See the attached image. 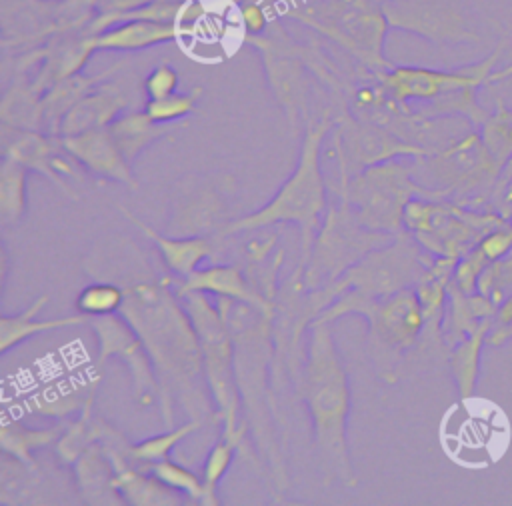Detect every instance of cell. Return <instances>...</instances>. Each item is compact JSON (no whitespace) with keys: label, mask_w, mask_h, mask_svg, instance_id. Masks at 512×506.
<instances>
[{"label":"cell","mask_w":512,"mask_h":506,"mask_svg":"<svg viewBox=\"0 0 512 506\" xmlns=\"http://www.w3.org/2000/svg\"><path fill=\"white\" fill-rule=\"evenodd\" d=\"M116 256L122 266L110 268L92 262L96 268L88 272L96 274V280H112L124 288L120 314L142 338L154 364L164 426H174L176 402L190 420L218 422L204 378L200 338L172 286V276L152 270L144 252L132 240H124V250Z\"/></svg>","instance_id":"1"},{"label":"cell","mask_w":512,"mask_h":506,"mask_svg":"<svg viewBox=\"0 0 512 506\" xmlns=\"http://www.w3.org/2000/svg\"><path fill=\"white\" fill-rule=\"evenodd\" d=\"M300 390L312 418L314 442L326 482L340 480L346 486H356L346 438L350 386L330 322H310Z\"/></svg>","instance_id":"2"},{"label":"cell","mask_w":512,"mask_h":506,"mask_svg":"<svg viewBox=\"0 0 512 506\" xmlns=\"http://www.w3.org/2000/svg\"><path fill=\"white\" fill-rule=\"evenodd\" d=\"M336 124L334 110L326 108L320 118L308 120L300 144V156L290 178L262 208L226 222L220 228V236H232L238 232L260 230L280 222H290L300 228V262L292 280H300L316 240V234L326 216V186L320 166V152L324 138Z\"/></svg>","instance_id":"3"},{"label":"cell","mask_w":512,"mask_h":506,"mask_svg":"<svg viewBox=\"0 0 512 506\" xmlns=\"http://www.w3.org/2000/svg\"><path fill=\"white\" fill-rule=\"evenodd\" d=\"M346 314H360L368 320V350L378 374L394 382L396 364L422 338L426 318L414 288H404L382 298H368L354 290L342 292L314 320L334 322Z\"/></svg>","instance_id":"4"},{"label":"cell","mask_w":512,"mask_h":506,"mask_svg":"<svg viewBox=\"0 0 512 506\" xmlns=\"http://www.w3.org/2000/svg\"><path fill=\"white\" fill-rule=\"evenodd\" d=\"M284 14L332 40L370 74L394 66L384 54L390 26L376 0H288Z\"/></svg>","instance_id":"5"},{"label":"cell","mask_w":512,"mask_h":506,"mask_svg":"<svg viewBox=\"0 0 512 506\" xmlns=\"http://www.w3.org/2000/svg\"><path fill=\"white\" fill-rule=\"evenodd\" d=\"M336 192L348 198L350 208L364 228L394 236L404 232V208L414 196L448 198L444 190L420 184L414 178L412 164H406L404 158L386 160L364 168L348 180H338Z\"/></svg>","instance_id":"6"},{"label":"cell","mask_w":512,"mask_h":506,"mask_svg":"<svg viewBox=\"0 0 512 506\" xmlns=\"http://www.w3.org/2000/svg\"><path fill=\"white\" fill-rule=\"evenodd\" d=\"M412 160L414 178H428V188L444 190L448 200L466 206L492 208L504 166L490 154L476 126L438 152Z\"/></svg>","instance_id":"7"},{"label":"cell","mask_w":512,"mask_h":506,"mask_svg":"<svg viewBox=\"0 0 512 506\" xmlns=\"http://www.w3.org/2000/svg\"><path fill=\"white\" fill-rule=\"evenodd\" d=\"M508 222L494 208H474L448 198L414 196L404 208V230L432 256L462 258L492 228Z\"/></svg>","instance_id":"8"},{"label":"cell","mask_w":512,"mask_h":506,"mask_svg":"<svg viewBox=\"0 0 512 506\" xmlns=\"http://www.w3.org/2000/svg\"><path fill=\"white\" fill-rule=\"evenodd\" d=\"M202 346L204 378L214 400L218 420H222V432L234 434L246 424L238 422L240 392L236 380V346L228 322L218 306H214L206 294L192 292L180 296Z\"/></svg>","instance_id":"9"},{"label":"cell","mask_w":512,"mask_h":506,"mask_svg":"<svg viewBox=\"0 0 512 506\" xmlns=\"http://www.w3.org/2000/svg\"><path fill=\"white\" fill-rule=\"evenodd\" d=\"M338 196L340 204L326 210L310 260L302 272V286L306 290H318L332 284L364 254L394 238V234L364 228L350 208L348 198L344 194Z\"/></svg>","instance_id":"10"},{"label":"cell","mask_w":512,"mask_h":506,"mask_svg":"<svg viewBox=\"0 0 512 506\" xmlns=\"http://www.w3.org/2000/svg\"><path fill=\"white\" fill-rule=\"evenodd\" d=\"M430 260L432 254L426 252L416 238L404 230L388 244L364 254L338 280L322 290L330 302L346 290H354L368 298H382L404 288H414Z\"/></svg>","instance_id":"11"},{"label":"cell","mask_w":512,"mask_h":506,"mask_svg":"<svg viewBox=\"0 0 512 506\" xmlns=\"http://www.w3.org/2000/svg\"><path fill=\"white\" fill-rule=\"evenodd\" d=\"M100 14V0H0L4 54H20L46 40L86 30Z\"/></svg>","instance_id":"12"},{"label":"cell","mask_w":512,"mask_h":506,"mask_svg":"<svg viewBox=\"0 0 512 506\" xmlns=\"http://www.w3.org/2000/svg\"><path fill=\"white\" fill-rule=\"evenodd\" d=\"M244 44L256 48L260 54L268 88L282 106L292 130L308 116V64L302 54V42L294 40L280 20L272 18L262 34L244 36Z\"/></svg>","instance_id":"13"},{"label":"cell","mask_w":512,"mask_h":506,"mask_svg":"<svg viewBox=\"0 0 512 506\" xmlns=\"http://www.w3.org/2000/svg\"><path fill=\"white\" fill-rule=\"evenodd\" d=\"M390 30L414 34L436 46L480 44L478 16L468 0H386Z\"/></svg>","instance_id":"14"},{"label":"cell","mask_w":512,"mask_h":506,"mask_svg":"<svg viewBox=\"0 0 512 506\" xmlns=\"http://www.w3.org/2000/svg\"><path fill=\"white\" fill-rule=\"evenodd\" d=\"M502 48L504 42H500L486 58L452 70L394 64L392 68L378 72L376 78L398 104L424 106L450 92L462 88H482L490 84V76L496 70V62L502 54Z\"/></svg>","instance_id":"15"},{"label":"cell","mask_w":512,"mask_h":506,"mask_svg":"<svg viewBox=\"0 0 512 506\" xmlns=\"http://www.w3.org/2000/svg\"><path fill=\"white\" fill-rule=\"evenodd\" d=\"M334 118L336 124L332 128V140L338 176L350 178L368 166L394 158L428 156L426 148L400 138L384 126L354 116L348 108L334 112Z\"/></svg>","instance_id":"16"},{"label":"cell","mask_w":512,"mask_h":506,"mask_svg":"<svg viewBox=\"0 0 512 506\" xmlns=\"http://www.w3.org/2000/svg\"><path fill=\"white\" fill-rule=\"evenodd\" d=\"M86 324H90L98 344L96 370H100L108 358H118L130 370L132 396L136 398V402L142 406L158 402L160 386L154 364L142 338L136 334L130 322L120 312H116L88 318Z\"/></svg>","instance_id":"17"},{"label":"cell","mask_w":512,"mask_h":506,"mask_svg":"<svg viewBox=\"0 0 512 506\" xmlns=\"http://www.w3.org/2000/svg\"><path fill=\"white\" fill-rule=\"evenodd\" d=\"M94 52L96 36L88 32V28L80 32L58 34L36 48L16 54L12 58V74L28 72L32 66H38V72L32 76V84L38 92L44 94L56 82L82 72Z\"/></svg>","instance_id":"18"},{"label":"cell","mask_w":512,"mask_h":506,"mask_svg":"<svg viewBox=\"0 0 512 506\" xmlns=\"http://www.w3.org/2000/svg\"><path fill=\"white\" fill-rule=\"evenodd\" d=\"M2 156L14 158L32 172H38L60 186L66 194L76 196L66 178L78 176L74 158L64 150L58 136L42 130H18L2 126Z\"/></svg>","instance_id":"19"},{"label":"cell","mask_w":512,"mask_h":506,"mask_svg":"<svg viewBox=\"0 0 512 506\" xmlns=\"http://www.w3.org/2000/svg\"><path fill=\"white\" fill-rule=\"evenodd\" d=\"M60 144L80 166H84L94 176L124 184L132 190L138 188L132 166L118 148L108 128L60 136Z\"/></svg>","instance_id":"20"},{"label":"cell","mask_w":512,"mask_h":506,"mask_svg":"<svg viewBox=\"0 0 512 506\" xmlns=\"http://www.w3.org/2000/svg\"><path fill=\"white\" fill-rule=\"evenodd\" d=\"M172 286L178 298L192 292L214 294L218 298H232L250 304L264 314L274 316V304L270 302V298H266L262 292L256 290V286L248 282L238 264H212L208 268H196L184 278L172 276Z\"/></svg>","instance_id":"21"},{"label":"cell","mask_w":512,"mask_h":506,"mask_svg":"<svg viewBox=\"0 0 512 506\" xmlns=\"http://www.w3.org/2000/svg\"><path fill=\"white\" fill-rule=\"evenodd\" d=\"M114 76L100 82L72 106V110L62 118L60 136L108 128L122 112L132 108L128 90L122 86V80Z\"/></svg>","instance_id":"22"},{"label":"cell","mask_w":512,"mask_h":506,"mask_svg":"<svg viewBox=\"0 0 512 506\" xmlns=\"http://www.w3.org/2000/svg\"><path fill=\"white\" fill-rule=\"evenodd\" d=\"M122 216L126 220H130L136 228H140V232L160 250L162 262L164 266L176 276V278H184L190 272H194L204 258L212 256V240L208 236H164L160 232H156L152 226L144 224L140 218H136L130 210H126L124 206H118Z\"/></svg>","instance_id":"23"},{"label":"cell","mask_w":512,"mask_h":506,"mask_svg":"<svg viewBox=\"0 0 512 506\" xmlns=\"http://www.w3.org/2000/svg\"><path fill=\"white\" fill-rule=\"evenodd\" d=\"M498 304L488 296L476 292H464L454 282L448 288V302L442 318V342L450 350L460 340L470 336L482 322L494 320Z\"/></svg>","instance_id":"24"},{"label":"cell","mask_w":512,"mask_h":506,"mask_svg":"<svg viewBox=\"0 0 512 506\" xmlns=\"http://www.w3.org/2000/svg\"><path fill=\"white\" fill-rule=\"evenodd\" d=\"M126 64H128L126 60H118L112 66L104 68L102 72H96L90 76L78 72V74L64 78V80L56 82L54 86H50L42 94V132H46L50 136H60L62 118L72 110V106L82 96H86L92 88H96L100 82L118 74V70Z\"/></svg>","instance_id":"25"},{"label":"cell","mask_w":512,"mask_h":506,"mask_svg":"<svg viewBox=\"0 0 512 506\" xmlns=\"http://www.w3.org/2000/svg\"><path fill=\"white\" fill-rule=\"evenodd\" d=\"M458 258L450 256H432L426 264L424 272L420 274L418 282L414 284V292L422 306L426 328L424 334L442 340V318L448 302V288L454 276V266Z\"/></svg>","instance_id":"26"},{"label":"cell","mask_w":512,"mask_h":506,"mask_svg":"<svg viewBox=\"0 0 512 506\" xmlns=\"http://www.w3.org/2000/svg\"><path fill=\"white\" fill-rule=\"evenodd\" d=\"M180 38L174 22L124 20L96 34V50L104 52H138Z\"/></svg>","instance_id":"27"},{"label":"cell","mask_w":512,"mask_h":506,"mask_svg":"<svg viewBox=\"0 0 512 506\" xmlns=\"http://www.w3.org/2000/svg\"><path fill=\"white\" fill-rule=\"evenodd\" d=\"M74 474L78 482L80 496L88 504H120L122 498L116 492L114 464L108 458L100 442L90 444L74 462Z\"/></svg>","instance_id":"28"},{"label":"cell","mask_w":512,"mask_h":506,"mask_svg":"<svg viewBox=\"0 0 512 506\" xmlns=\"http://www.w3.org/2000/svg\"><path fill=\"white\" fill-rule=\"evenodd\" d=\"M48 300H50L48 294H40L20 314H14V316L4 314L0 318V354L2 356L8 354L14 346H18V344L26 342L28 338H34L42 332H52V330H58V328H68V326L88 322V316H84V314L52 318V320H36V316L48 304Z\"/></svg>","instance_id":"29"},{"label":"cell","mask_w":512,"mask_h":506,"mask_svg":"<svg viewBox=\"0 0 512 506\" xmlns=\"http://www.w3.org/2000/svg\"><path fill=\"white\" fill-rule=\"evenodd\" d=\"M2 126L18 130H42V92L36 90L28 72L12 74L0 100Z\"/></svg>","instance_id":"30"},{"label":"cell","mask_w":512,"mask_h":506,"mask_svg":"<svg viewBox=\"0 0 512 506\" xmlns=\"http://www.w3.org/2000/svg\"><path fill=\"white\" fill-rule=\"evenodd\" d=\"M222 202L218 194L208 186H192L180 194L170 230L182 236H196L202 230H210L216 224Z\"/></svg>","instance_id":"31"},{"label":"cell","mask_w":512,"mask_h":506,"mask_svg":"<svg viewBox=\"0 0 512 506\" xmlns=\"http://www.w3.org/2000/svg\"><path fill=\"white\" fill-rule=\"evenodd\" d=\"M112 138L116 140L118 148L126 156V160L132 164L140 152H144L150 144L164 138L168 134L166 124L154 122L146 110H126L122 112L110 126H108Z\"/></svg>","instance_id":"32"},{"label":"cell","mask_w":512,"mask_h":506,"mask_svg":"<svg viewBox=\"0 0 512 506\" xmlns=\"http://www.w3.org/2000/svg\"><path fill=\"white\" fill-rule=\"evenodd\" d=\"M492 322L494 320L482 322L470 336H466L464 340H460L456 346L450 348L448 364H450V372H452L458 396L462 400L470 398L476 390V382L480 376V354H482V348L486 346V338L492 328Z\"/></svg>","instance_id":"33"},{"label":"cell","mask_w":512,"mask_h":506,"mask_svg":"<svg viewBox=\"0 0 512 506\" xmlns=\"http://www.w3.org/2000/svg\"><path fill=\"white\" fill-rule=\"evenodd\" d=\"M64 430L66 424H54L50 428H28L18 420L4 418L0 428V448L4 454L24 464H36L32 452L58 442Z\"/></svg>","instance_id":"34"},{"label":"cell","mask_w":512,"mask_h":506,"mask_svg":"<svg viewBox=\"0 0 512 506\" xmlns=\"http://www.w3.org/2000/svg\"><path fill=\"white\" fill-rule=\"evenodd\" d=\"M244 434H246V426L234 434H226L222 432V436L216 440V444L210 448L204 466H202V484H204V496L200 504L206 506H216L218 504V484L224 478V474L228 472L232 458L236 454V450L242 448L244 444Z\"/></svg>","instance_id":"35"},{"label":"cell","mask_w":512,"mask_h":506,"mask_svg":"<svg viewBox=\"0 0 512 506\" xmlns=\"http://www.w3.org/2000/svg\"><path fill=\"white\" fill-rule=\"evenodd\" d=\"M28 168L14 158L2 156L0 164V224L14 226L26 212Z\"/></svg>","instance_id":"36"},{"label":"cell","mask_w":512,"mask_h":506,"mask_svg":"<svg viewBox=\"0 0 512 506\" xmlns=\"http://www.w3.org/2000/svg\"><path fill=\"white\" fill-rule=\"evenodd\" d=\"M202 426L198 420H188L182 426H172L162 434H156L152 438H146L136 444H126V452L132 462L136 464H152L158 460H164L170 456L172 448L178 446L184 438H188L192 432H196Z\"/></svg>","instance_id":"37"},{"label":"cell","mask_w":512,"mask_h":506,"mask_svg":"<svg viewBox=\"0 0 512 506\" xmlns=\"http://www.w3.org/2000/svg\"><path fill=\"white\" fill-rule=\"evenodd\" d=\"M480 136L490 154L506 166L512 158V108H508L502 98H496V112L484 120Z\"/></svg>","instance_id":"38"},{"label":"cell","mask_w":512,"mask_h":506,"mask_svg":"<svg viewBox=\"0 0 512 506\" xmlns=\"http://www.w3.org/2000/svg\"><path fill=\"white\" fill-rule=\"evenodd\" d=\"M124 304V288L112 280H96L84 286L76 298V308L80 314L94 318L120 312Z\"/></svg>","instance_id":"39"},{"label":"cell","mask_w":512,"mask_h":506,"mask_svg":"<svg viewBox=\"0 0 512 506\" xmlns=\"http://www.w3.org/2000/svg\"><path fill=\"white\" fill-rule=\"evenodd\" d=\"M202 92H204L202 86H194L190 92H174V94L158 98V100H148L144 110L154 122L170 124V122L190 116L196 110V104H198Z\"/></svg>","instance_id":"40"},{"label":"cell","mask_w":512,"mask_h":506,"mask_svg":"<svg viewBox=\"0 0 512 506\" xmlns=\"http://www.w3.org/2000/svg\"><path fill=\"white\" fill-rule=\"evenodd\" d=\"M140 466L150 470L158 480H162L172 490L182 492V494H186L188 498H192L196 502H202L204 484H202V478L198 474H194L192 470H188V468H184V466H180V464H176L168 458L152 462V464H140Z\"/></svg>","instance_id":"41"},{"label":"cell","mask_w":512,"mask_h":506,"mask_svg":"<svg viewBox=\"0 0 512 506\" xmlns=\"http://www.w3.org/2000/svg\"><path fill=\"white\" fill-rule=\"evenodd\" d=\"M478 292L498 306L512 294V250L482 270L478 278Z\"/></svg>","instance_id":"42"},{"label":"cell","mask_w":512,"mask_h":506,"mask_svg":"<svg viewBox=\"0 0 512 506\" xmlns=\"http://www.w3.org/2000/svg\"><path fill=\"white\" fill-rule=\"evenodd\" d=\"M178 86H180V76L170 62H160L158 66H154L142 82V90L148 100L170 96L178 92Z\"/></svg>","instance_id":"43"},{"label":"cell","mask_w":512,"mask_h":506,"mask_svg":"<svg viewBox=\"0 0 512 506\" xmlns=\"http://www.w3.org/2000/svg\"><path fill=\"white\" fill-rule=\"evenodd\" d=\"M490 262L484 258V254L474 246L470 252H466L462 258H458L456 266H454V276L452 282L464 290V292H476L478 290V278L482 274V270L488 266Z\"/></svg>","instance_id":"44"},{"label":"cell","mask_w":512,"mask_h":506,"mask_svg":"<svg viewBox=\"0 0 512 506\" xmlns=\"http://www.w3.org/2000/svg\"><path fill=\"white\" fill-rule=\"evenodd\" d=\"M476 248L484 254V258L488 262H494L502 256H506L512 250V222H504L496 228H492L490 232H486L480 242L476 244Z\"/></svg>","instance_id":"45"},{"label":"cell","mask_w":512,"mask_h":506,"mask_svg":"<svg viewBox=\"0 0 512 506\" xmlns=\"http://www.w3.org/2000/svg\"><path fill=\"white\" fill-rule=\"evenodd\" d=\"M238 18L244 28V36L262 34L268 30L272 16L270 10L260 0H248L238 6Z\"/></svg>","instance_id":"46"},{"label":"cell","mask_w":512,"mask_h":506,"mask_svg":"<svg viewBox=\"0 0 512 506\" xmlns=\"http://www.w3.org/2000/svg\"><path fill=\"white\" fill-rule=\"evenodd\" d=\"M508 340H512V294L498 306V312L486 338V346H502Z\"/></svg>","instance_id":"47"},{"label":"cell","mask_w":512,"mask_h":506,"mask_svg":"<svg viewBox=\"0 0 512 506\" xmlns=\"http://www.w3.org/2000/svg\"><path fill=\"white\" fill-rule=\"evenodd\" d=\"M274 242H276V236L272 234V236H266V238H260V240H252V242H248L246 244V256L250 258V260H256V262H260V260H264L268 254H270V250L274 248Z\"/></svg>","instance_id":"48"},{"label":"cell","mask_w":512,"mask_h":506,"mask_svg":"<svg viewBox=\"0 0 512 506\" xmlns=\"http://www.w3.org/2000/svg\"><path fill=\"white\" fill-rule=\"evenodd\" d=\"M154 0H100V12H128L140 6H146Z\"/></svg>","instance_id":"49"},{"label":"cell","mask_w":512,"mask_h":506,"mask_svg":"<svg viewBox=\"0 0 512 506\" xmlns=\"http://www.w3.org/2000/svg\"><path fill=\"white\" fill-rule=\"evenodd\" d=\"M376 2H378V4H382V2H386V0H376Z\"/></svg>","instance_id":"50"}]
</instances>
